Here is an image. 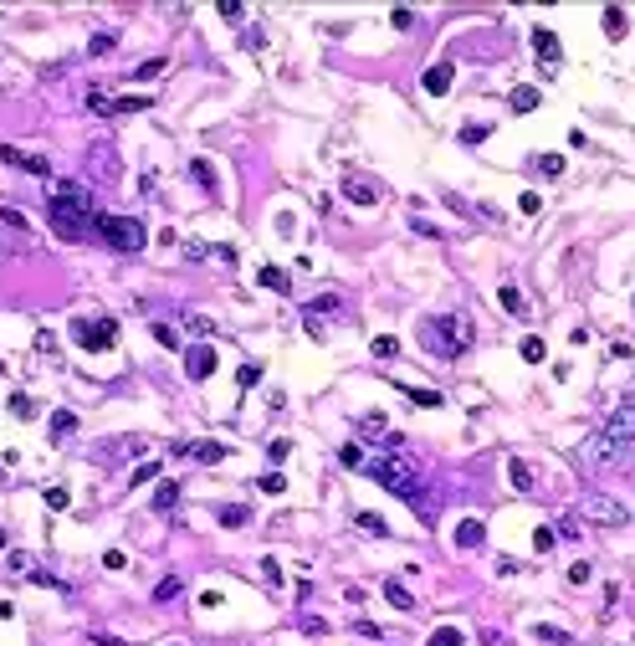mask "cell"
I'll list each match as a JSON object with an SVG mask.
<instances>
[{"label": "cell", "instance_id": "9c48e42d", "mask_svg": "<svg viewBox=\"0 0 635 646\" xmlns=\"http://www.w3.org/2000/svg\"><path fill=\"white\" fill-rule=\"evenodd\" d=\"M0 159H6L11 169H26V175H52L47 154H26V149H16V144H0Z\"/></svg>", "mask_w": 635, "mask_h": 646}, {"label": "cell", "instance_id": "30bf717a", "mask_svg": "<svg viewBox=\"0 0 635 646\" xmlns=\"http://www.w3.org/2000/svg\"><path fill=\"white\" fill-rule=\"evenodd\" d=\"M185 375L190 380H210L215 375V349H210V344H195V349L185 354Z\"/></svg>", "mask_w": 635, "mask_h": 646}, {"label": "cell", "instance_id": "6f0895ef", "mask_svg": "<svg viewBox=\"0 0 635 646\" xmlns=\"http://www.w3.org/2000/svg\"><path fill=\"white\" fill-rule=\"evenodd\" d=\"M389 26H400V31H405V26H415V16H410V11H389Z\"/></svg>", "mask_w": 635, "mask_h": 646}, {"label": "cell", "instance_id": "60d3db41", "mask_svg": "<svg viewBox=\"0 0 635 646\" xmlns=\"http://www.w3.org/2000/svg\"><path fill=\"white\" fill-rule=\"evenodd\" d=\"M154 477H159V462H144V467H139L128 482H134V487H144V482H154Z\"/></svg>", "mask_w": 635, "mask_h": 646}, {"label": "cell", "instance_id": "603a6c76", "mask_svg": "<svg viewBox=\"0 0 635 646\" xmlns=\"http://www.w3.org/2000/svg\"><path fill=\"white\" fill-rule=\"evenodd\" d=\"M72 431H77V416H72V411H57V416H52V441H67Z\"/></svg>", "mask_w": 635, "mask_h": 646}, {"label": "cell", "instance_id": "5bb4252c", "mask_svg": "<svg viewBox=\"0 0 635 646\" xmlns=\"http://www.w3.org/2000/svg\"><path fill=\"white\" fill-rule=\"evenodd\" d=\"M343 196L354 200V205H374V200H379V190L369 185V180H359V175H348V180H343Z\"/></svg>", "mask_w": 635, "mask_h": 646}, {"label": "cell", "instance_id": "8992f818", "mask_svg": "<svg viewBox=\"0 0 635 646\" xmlns=\"http://www.w3.org/2000/svg\"><path fill=\"white\" fill-rule=\"evenodd\" d=\"M72 339L82 344L87 354H103V349H113V344H118V323L113 318H77L72 323Z\"/></svg>", "mask_w": 635, "mask_h": 646}, {"label": "cell", "instance_id": "7402d4cb", "mask_svg": "<svg viewBox=\"0 0 635 646\" xmlns=\"http://www.w3.org/2000/svg\"><path fill=\"white\" fill-rule=\"evenodd\" d=\"M497 303H502V308H508L513 318H522V293H517L513 283H502V288H497Z\"/></svg>", "mask_w": 635, "mask_h": 646}, {"label": "cell", "instance_id": "bcb514c9", "mask_svg": "<svg viewBox=\"0 0 635 646\" xmlns=\"http://www.w3.org/2000/svg\"><path fill=\"white\" fill-rule=\"evenodd\" d=\"M236 380H241V390H251V385L261 380V364H241V375H236Z\"/></svg>", "mask_w": 635, "mask_h": 646}, {"label": "cell", "instance_id": "681fc988", "mask_svg": "<svg viewBox=\"0 0 635 646\" xmlns=\"http://www.w3.org/2000/svg\"><path fill=\"white\" fill-rule=\"evenodd\" d=\"M261 492H287V477H282V472H267V477H261Z\"/></svg>", "mask_w": 635, "mask_h": 646}, {"label": "cell", "instance_id": "8fae6325", "mask_svg": "<svg viewBox=\"0 0 635 646\" xmlns=\"http://www.w3.org/2000/svg\"><path fill=\"white\" fill-rule=\"evenodd\" d=\"M451 77H456V67H451V62H435V67H425L421 88H425L430 98H446V93H451Z\"/></svg>", "mask_w": 635, "mask_h": 646}, {"label": "cell", "instance_id": "277c9868", "mask_svg": "<svg viewBox=\"0 0 635 646\" xmlns=\"http://www.w3.org/2000/svg\"><path fill=\"white\" fill-rule=\"evenodd\" d=\"M425 339L441 344L446 359H456V354L471 349V318H467V313H451V318H441V323H425Z\"/></svg>", "mask_w": 635, "mask_h": 646}, {"label": "cell", "instance_id": "680465c9", "mask_svg": "<svg viewBox=\"0 0 635 646\" xmlns=\"http://www.w3.org/2000/svg\"><path fill=\"white\" fill-rule=\"evenodd\" d=\"M0 549H6V528H0Z\"/></svg>", "mask_w": 635, "mask_h": 646}, {"label": "cell", "instance_id": "52a82bcc", "mask_svg": "<svg viewBox=\"0 0 635 646\" xmlns=\"http://www.w3.org/2000/svg\"><path fill=\"white\" fill-rule=\"evenodd\" d=\"M118 169H123V164H118V149L108 144V139H93V144H87V175H93L98 185H113Z\"/></svg>", "mask_w": 635, "mask_h": 646}, {"label": "cell", "instance_id": "1f68e13d", "mask_svg": "<svg viewBox=\"0 0 635 646\" xmlns=\"http://www.w3.org/2000/svg\"><path fill=\"white\" fill-rule=\"evenodd\" d=\"M425 646H462V631H456V626H441V631H430Z\"/></svg>", "mask_w": 635, "mask_h": 646}, {"label": "cell", "instance_id": "f546056e", "mask_svg": "<svg viewBox=\"0 0 635 646\" xmlns=\"http://www.w3.org/2000/svg\"><path fill=\"white\" fill-rule=\"evenodd\" d=\"M190 180H200L205 190H215V169H210V159H190Z\"/></svg>", "mask_w": 635, "mask_h": 646}, {"label": "cell", "instance_id": "cb8c5ba5", "mask_svg": "<svg viewBox=\"0 0 635 646\" xmlns=\"http://www.w3.org/2000/svg\"><path fill=\"white\" fill-rule=\"evenodd\" d=\"M508 103H513V113H533V108H538V88H513Z\"/></svg>", "mask_w": 635, "mask_h": 646}, {"label": "cell", "instance_id": "4dcf8cb0", "mask_svg": "<svg viewBox=\"0 0 635 646\" xmlns=\"http://www.w3.org/2000/svg\"><path fill=\"white\" fill-rule=\"evenodd\" d=\"M338 462H343V467H369L364 446H354V441H348V446H338Z\"/></svg>", "mask_w": 635, "mask_h": 646}, {"label": "cell", "instance_id": "f1b7e54d", "mask_svg": "<svg viewBox=\"0 0 635 646\" xmlns=\"http://www.w3.org/2000/svg\"><path fill=\"white\" fill-rule=\"evenodd\" d=\"M113 47H118V36H113V31H98L93 41H87V57H108Z\"/></svg>", "mask_w": 635, "mask_h": 646}, {"label": "cell", "instance_id": "9f6ffc18", "mask_svg": "<svg viewBox=\"0 0 635 646\" xmlns=\"http://www.w3.org/2000/svg\"><path fill=\"white\" fill-rule=\"evenodd\" d=\"M36 349H41V354H52V349H57V334L41 329V334H36Z\"/></svg>", "mask_w": 635, "mask_h": 646}, {"label": "cell", "instance_id": "d4e9b609", "mask_svg": "<svg viewBox=\"0 0 635 646\" xmlns=\"http://www.w3.org/2000/svg\"><path fill=\"white\" fill-rule=\"evenodd\" d=\"M369 354H374V359H395L400 354V339L395 334H379L374 344H369Z\"/></svg>", "mask_w": 635, "mask_h": 646}, {"label": "cell", "instance_id": "ee69618b", "mask_svg": "<svg viewBox=\"0 0 635 646\" xmlns=\"http://www.w3.org/2000/svg\"><path fill=\"white\" fill-rule=\"evenodd\" d=\"M67 503H72V498H67V487H47V508H52V513H62Z\"/></svg>", "mask_w": 635, "mask_h": 646}, {"label": "cell", "instance_id": "816d5d0a", "mask_svg": "<svg viewBox=\"0 0 635 646\" xmlns=\"http://www.w3.org/2000/svg\"><path fill=\"white\" fill-rule=\"evenodd\" d=\"M174 595H180V579H174V574H169V579H159V590H154V600H174Z\"/></svg>", "mask_w": 635, "mask_h": 646}, {"label": "cell", "instance_id": "f5cc1de1", "mask_svg": "<svg viewBox=\"0 0 635 646\" xmlns=\"http://www.w3.org/2000/svg\"><path fill=\"white\" fill-rule=\"evenodd\" d=\"M154 339L164 344V349H174V344H180V334H174V329H169V323H154Z\"/></svg>", "mask_w": 635, "mask_h": 646}, {"label": "cell", "instance_id": "ab89813d", "mask_svg": "<svg viewBox=\"0 0 635 646\" xmlns=\"http://www.w3.org/2000/svg\"><path fill=\"white\" fill-rule=\"evenodd\" d=\"M185 329H190V334H215V323H210L205 313H190V318H185Z\"/></svg>", "mask_w": 635, "mask_h": 646}, {"label": "cell", "instance_id": "44dd1931", "mask_svg": "<svg viewBox=\"0 0 635 646\" xmlns=\"http://www.w3.org/2000/svg\"><path fill=\"white\" fill-rule=\"evenodd\" d=\"M533 169H538L543 180H559V175H564V154H538V159H533Z\"/></svg>", "mask_w": 635, "mask_h": 646}, {"label": "cell", "instance_id": "ac0fdd59", "mask_svg": "<svg viewBox=\"0 0 635 646\" xmlns=\"http://www.w3.org/2000/svg\"><path fill=\"white\" fill-rule=\"evenodd\" d=\"M508 477H513L517 492H533V467H528V462H517V457H513V462H508Z\"/></svg>", "mask_w": 635, "mask_h": 646}, {"label": "cell", "instance_id": "ffe728a7", "mask_svg": "<svg viewBox=\"0 0 635 646\" xmlns=\"http://www.w3.org/2000/svg\"><path fill=\"white\" fill-rule=\"evenodd\" d=\"M625 26H630V16H625L620 6H610V11H605V31H610V41H620Z\"/></svg>", "mask_w": 635, "mask_h": 646}, {"label": "cell", "instance_id": "c3c4849f", "mask_svg": "<svg viewBox=\"0 0 635 646\" xmlns=\"http://www.w3.org/2000/svg\"><path fill=\"white\" fill-rule=\"evenodd\" d=\"M31 411H36V405H31L26 395H11V416H21V421H31Z\"/></svg>", "mask_w": 635, "mask_h": 646}, {"label": "cell", "instance_id": "db71d44e", "mask_svg": "<svg viewBox=\"0 0 635 646\" xmlns=\"http://www.w3.org/2000/svg\"><path fill=\"white\" fill-rule=\"evenodd\" d=\"M123 565H128L123 549H108V554H103V570H123Z\"/></svg>", "mask_w": 635, "mask_h": 646}, {"label": "cell", "instance_id": "d6a6232c", "mask_svg": "<svg viewBox=\"0 0 635 646\" xmlns=\"http://www.w3.org/2000/svg\"><path fill=\"white\" fill-rule=\"evenodd\" d=\"M522 359H528V364H543V359H549V349H543V339H522Z\"/></svg>", "mask_w": 635, "mask_h": 646}, {"label": "cell", "instance_id": "b9f144b4", "mask_svg": "<svg viewBox=\"0 0 635 646\" xmlns=\"http://www.w3.org/2000/svg\"><path fill=\"white\" fill-rule=\"evenodd\" d=\"M487 134H492V128H487V123H467V128H462V144H481V139H487Z\"/></svg>", "mask_w": 635, "mask_h": 646}, {"label": "cell", "instance_id": "8d00e7d4", "mask_svg": "<svg viewBox=\"0 0 635 646\" xmlns=\"http://www.w3.org/2000/svg\"><path fill=\"white\" fill-rule=\"evenodd\" d=\"M533 636L549 641V646H564V641H568V631H559V626H533Z\"/></svg>", "mask_w": 635, "mask_h": 646}, {"label": "cell", "instance_id": "836d02e7", "mask_svg": "<svg viewBox=\"0 0 635 646\" xmlns=\"http://www.w3.org/2000/svg\"><path fill=\"white\" fill-rule=\"evenodd\" d=\"M359 528H364V533H374V538H384V533H389L379 513H359Z\"/></svg>", "mask_w": 635, "mask_h": 646}, {"label": "cell", "instance_id": "7dc6e473", "mask_svg": "<svg viewBox=\"0 0 635 646\" xmlns=\"http://www.w3.org/2000/svg\"><path fill=\"white\" fill-rule=\"evenodd\" d=\"M0 221H6L11 231H31V226H26V215H21V210H11V205H6V210H0Z\"/></svg>", "mask_w": 635, "mask_h": 646}, {"label": "cell", "instance_id": "5b68a950", "mask_svg": "<svg viewBox=\"0 0 635 646\" xmlns=\"http://www.w3.org/2000/svg\"><path fill=\"white\" fill-rule=\"evenodd\" d=\"M93 231H98L113 251H144V242H149L144 226L134 221V215H98V226H93Z\"/></svg>", "mask_w": 635, "mask_h": 646}, {"label": "cell", "instance_id": "4fadbf2b", "mask_svg": "<svg viewBox=\"0 0 635 646\" xmlns=\"http://www.w3.org/2000/svg\"><path fill=\"white\" fill-rule=\"evenodd\" d=\"M174 451H185V457L205 462V467H215V462L226 457V446H221V441H185V446H174Z\"/></svg>", "mask_w": 635, "mask_h": 646}, {"label": "cell", "instance_id": "e0dca14e", "mask_svg": "<svg viewBox=\"0 0 635 646\" xmlns=\"http://www.w3.org/2000/svg\"><path fill=\"white\" fill-rule=\"evenodd\" d=\"M144 108H154L149 93H128V98H113V113H144Z\"/></svg>", "mask_w": 635, "mask_h": 646}, {"label": "cell", "instance_id": "3957f363", "mask_svg": "<svg viewBox=\"0 0 635 646\" xmlns=\"http://www.w3.org/2000/svg\"><path fill=\"white\" fill-rule=\"evenodd\" d=\"M369 472L395 492V498H421V472H415V462L405 457V451H389V457H379V462H369Z\"/></svg>", "mask_w": 635, "mask_h": 646}, {"label": "cell", "instance_id": "e575fe53", "mask_svg": "<svg viewBox=\"0 0 635 646\" xmlns=\"http://www.w3.org/2000/svg\"><path fill=\"white\" fill-rule=\"evenodd\" d=\"M589 579H595V565H584V559L568 565V585H589Z\"/></svg>", "mask_w": 635, "mask_h": 646}, {"label": "cell", "instance_id": "11a10c76", "mask_svg": "<svg viewBox=\"0 0 635 646\" xmlns=\"http://www.w3.org/2000/svg\"><path fill=\"white\" fill-rule=\"evenodd\" d=\"M287 451H292V441H282V436H277V441L267 446V457H272V462H282V457H287Z\"/></svg>", "mask_w": 635, "mask_h": 646}, {"label": "cell", "instance_id": "2e32d148", "mask_svg": "<svg viewBox=\"0 0 635 646\" xmlns=\"http://www.w3.org/2000/svg\"><path fill=\"white\" fill-rule=\"evenodd\" d=\"M384 600H389L395 611H415V595L400 585V579H384Z\"/></svg>", "mask_w": 635, "mask_h": 646}, {"label": "cell", "instance_id": "4316f807", "mask_svg": "<svg viewBox=\"0 0 635 646\" xmlns=\"http://www.w3.org/2000/svg\"><path fill=\"white\" fill-rule=\"evenodd\" d=\"M359 431H364V436H384L389 421H384L379 411H364V416H359Z\"/></svg>", "mask_w": 635, "mask_h": 646}, {"label": "cell", "instance_id": "83f0119b", "mask_svg": "<svg viewBox=\"0 0 635 646\" xmlns=\"http://www.w3.org/2000/svg\"><path fill=\"white\" fill-rule=\"evenodd\" d=\"M174 503H180V482H159V487H154V508H164V513H169Z\"/></svg>", "mask_w": 635, "mask_h": 646}, {"label": "cell", "instance_id": "7bdbcfd3", "mask_svg": "<svg viewBox=\"0 0 635 646\" xmlns=\"http://www.w3.org/2000/svg\"><path fill=\"white\" fill-rule=\"evenodd\" d=\"M246 518H251V513H246V508H221V523H226V528H241V523H246Z\"/></svg>", "mask_w": 635, "mask_h": 646}, {"label": "cell", "instance_id": "9a60e30c", "mask_svg": "<svg viewBox=\"0 0 635 646\" xmlns=\"http://www.w3.org/2000/svg\"><path fill=\"white\" fill-rule=\"evenodd\" d=\"M256 283L267 288V293H292V277L282 272V267H261V272H256Z\"/></svg>", "mask_w": 635, "mask_h": 646}, {"label": "cell", "instance_id": "f6af8a7d", "mask_svg": "<svg viewBox=\"0 0 635 646\" xmlns=\"http://www.w3.org/2000/svg\"><path fill=\"white\" fill-rule=\"evenodd\" d=\"M221 16L236 26V21H246V6H241V0H221Z\"/></svg>", "mask_w": 635, "mask_h": 646}, {"label": "cell", "instance_id": "ba28073f", "mask_svg": "<svg viewBox=\"0 0 635 646\" xmlns=\"http://www.w3.org/2000/svg\"><path fill=\"white\" fill-rule=\"evenodd\" d=\"M584 518L600 523V528H625L630 513H625V503H615V498H584Z\"/></svg>", "mask_w": 635, "mask_h": 646}, {"label": "cell", "instance_id": "484cf974", "mask_svg": "<svg viewBox=\"0 0 635 646\" xmlns=\"http://www.w3.org/2000/svg\"><path fill=\"white\" fill-rule=\"evenodd\" d=\"M164 67H169L164 57H149V62H139V67H134V82H154V77H159Z\"/></svg>", "mask_w": 635, "mask_h": 646}, {"label": "cell", "instance_id": "f35d334b", "mask_svg": "<svg viewBox=\"0 0 635 646\" xmlns=\"http://www.w3.org/2000/svg\"><path fill=\"white\" fill-rule=\"evenodd\" d=\"M87 108H93V113H103V118H108V113H113V98H108V93H87Z\"/></svg>", "mask_w": 635, "mask_h": 646}, {"label": "cell", "instance_id": "f907efd6", "mask_svg": "<svg viewBox=\"0 0 635 646\" xmlns=\"http://www.w3.org/2000/svg\"><path fill=\"white\" fill-rule=\"evenodd\" d=\"M517 205H522V215H538V210H543V200L533 196V190H522V196H517Z\"/></svg>", "mask_w": 635, "mask_h": 646}, {"label": "cell", "instance_id": "d590c367", "mask_svg": "<svg viewBox=\"0 0 635 646\" xmlns=\"http://www.w3.org/2000/svg\"><path fill=\"white\" fill-rule=\"evenodd\" d=\"M554 544H559V533H554V528H549V523H543V528H538V533H533V549H538V554H549V549H554Z\"/></svg>", "mask_w": 635, "mask_h": 646}, {"label": "cell", "instance_id": "74e56055", "mask_svg": "<svg viewBox=\"0 0 635 646\" xmlns=\"http://www.w3.org/2000/svg\"><path fill=\"white\" fill-rule=\"evenodd\" d=\"M415 405H425V411H435V405H441V390H405Z\"/></svg>", "mask_w": 635, "mask_h": 646}, {"label": "cell", "instance_id": "6da1fadb", "mask_svg": "<svg viewBox=\"0 0 635 646\" xmlns=\"http://www.w3.org/2000/svg\"><path fill=\"white\" fill-rule=\"evenodd\" d=\"M47 205H52V226H57V236H67V242H82V236L98 226L93 196H87L82 185H72V180H57Z\"/></svg>", "mask_w": 635, "mask_h": 646}, {"label": "cell", "instance_id": "7a4b0ae2", "mask_svg": "<svg viewBox=\"0 0 635 646\" xmlns=\"http://www.w3.org/2000/svg\"><path fill=\"white\" fill-rule=\"evenodd\" d=\"M630 441H635V395H625L615 411L605 416V431L589 441V462H615Z\"/></svg>", "mask_w": 635, "mask_h": 646}, {"label": "cell", "instance_id": "d6986e66", "mask_svg": "<svg viewBox=\"0 0 635 646\" xmlns=\"http://www.w3.org/2000/svg\"><path fill=\"white\" fill-rule=\"evenodd\" d=\"M456 544H462V549H476V544H481V523H476V518H462V523H456Z\"/></svg>", "mask_w": 635, "mask_h": 646}, {"label": "cell", "instance_id": "7c38bea8", "mask_svg": "<svg viewBox=\"0 0 635 646\" xmlns=\"http://www.w3.org/2000/svg\"><path fill=\"white\" fill-rule=\"evenodd\" d=\"M533 52H538V62H543V72H554V67H559V36H554L549 26H538V31H533Z\"/></svg>", "mask_w": 635, "mask_h": 646}]
</instances>
